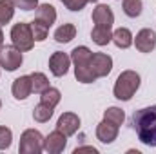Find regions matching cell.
I'll return each mask as SVG.
<instances>
[{
  "label": "cell",
  "mask_w": 156,
  "mask_h": 154,
  "mask_svg": "<svg viewBox=\"0 0 156 154\" xmlns=\"http://www.w3.org/2000/svg\"><path fill=\"white\" fill-rule=\"evenodd\" d=\"M76 37V27L75 24H64L55 31V40L58 44H69L71 40Z\"/></svg>",
  "instance_id": "cell-18"
},
{
  "label": "cell",
  "mask_w": 156,
  "mask_h": 154,
  "mask_svg": "<svg viewBox=\"0 0 156 154\" xmlns=\"http://www.w3.org/2000/svg\"><path fill=\"white\" fill-rule=\"evenodd\" d=\"M24 62L22 51L15 45H2L0 47V67L5 71H16Z\"/></svg>",
  "instance_id": "cell-5"
},
{
  "label": "cell",
  "mask_w": 156,
  "mask_h": 154,
  "mask_svg": "<svg viewBox=\"0 0 156 154\" xmlns=\"http://www.w3.org/2000/svg\"><path fill=\"white\" fill-rule=\"evenodd\" d=\"M133 33L127 29V27H118L116 31H113V42H115V45L120 47V49H127V47H131L133 45Z\"/></svg>",
  "instance_id": "cell-16"
},
{
  "label": "cell",
  "mask_w": 156,
  "mask_h": 154,
  "mask_svg": "<svg viewBox=\"0 0 156 154\" xmlns=\"http://www.w3.org/2000/svg\"><path fill=\"white\" fill-rule=\"evenodd\" d=\"M69 65H71V56H69L67 53L55 51V53L51 54V58H49V71L58 78L67 75Z\"/></svg>",
  "instance_id": "cell-8"
},
{
  "label": "cell",
  "mask_w": 156,
  "mask_h": 154,
  "mask_svg": "<svg viewBox=\"0 0 156 154\" xmlns=\"http://www.w3.org/2000/svg\"><path fill=\"white\" fill-rule=\"evenodd\" d=\"M87 4H89L87 0H69V2L66 4V7H67L69 11H82Z\"/></svg>",
  "instance_id": "cell-28"
},
{
  "label": "cell",
  "mask_w": 156,
  "mask_h": 154,
  "mask_svg": "<svg viewBox=\"0 0 156 154\" xmlns=\"http://www.w3.org/2000/svg\"><path fill=\"white\" fill-rule=\"evenodd\" d=\"M89 67H91L93 75L96 76V80L104 78L113 71V58L109 54H105V53H93Z\"/></svg>",
  "instance_id": "cell-6"
},
{
  "label": "cell",
  "mask_w": 156,
  "mask_h": 154,
  "mask_svg": "<svg viewBox=\"0 0 156 154\" xmlns=\"http://www.w3.org/2000/svg\"><path fill=\"white\" fill-rule=\"evenodd\" d=\"M60 100H62V94H60V91L55 89V87H49V89H45V91L40 94V102L45 103V105H49V107H53V109L60 103Z\"/></svg>",
  "instance_id": "cell-20"
},
{
  "label": "cell",
  "mask_w": 156,
  "mask_h": 154,
  "mask_svg": "<svg viewBox=\"0 0 156 154\" xmlns=\"http://www.w3.org/2000/svg\"><path fill=\"white\" fill-rule=\"evenodd\" d=\"M140 82H142V80H140V75H138L136 71L127 69V71L120 73V76H118L116 82H115V89H113L115 98L120 100V102H129V100L134 96V93L138 91Z\"/></svg>",
  "instance_id": "cell-2"
},
{
  "label": "cell",
  "mask_w": 156,
  "mask_h": 154,
  "mask_svg": "<svg viewBox=\"0 0 156 154\" xmlns=\"http://www.w3.org/2000/svg\"><path fill=\"white\" fill-rule=\"evenodd\" d=\"M133 42H134V45H136V49L140 53H151V51H154V47H156V33L153 29H149V27L140 29L136 33V38Z\"/></svg>",
  "instance_id": "cell-9"
},
{
  "label": "cell",
  "mask_w": 156,
  "mask_h": 154,
  "mask_svg": "<svg viewBox=\"0 0 156 154\" xmlns=\"http://www.w3.org/2000/svg\"><path fill=\"white\" fill-rule=\"evenodd\" d=\"M44 151V136L37 129H26L20 136V154H40Z\"/></svg>",
  "instance_id": "cell-4"
},
{
  "label": "cell",
  "mask_w": 156,
  "mask_h": 154,
  "mask_svg": "<svg viewBox=\"0 0 156 154\" xmlns=\"http://www.w3.org/2000/svg\"><path fill=\"white\" fill-rule=\"evenodd\" d=\"M15 5L22 11H33L38 7V0H13Z\"/></svg>",
  "instance_id": "cell-27"
},
{
  "label": "cell",
  "mask_w": 156,
  "mask_h": 154,
  "mask_svg": "<svg viewBox=\"0 0 156 154\" xmlns=\"http://www.w3.org/2000/svg\"><path fill=\"white\" fill-rule=\"evenodd\" d=\"M66 145H67V136L58 129H55L44 138V151L49 154H60L66 149Z\"/></svg>",
  "instance_id": "cell-7"
},
{
  "label": "cell",
  "mask_w": 156,
  "mask_h": 154,
  "mask_svg": "<svg viewBox=\"0 0 156 154\" xmlns=\"http://www.w3.org/2000/svg\"><path fill=\"white\" fill-rule=\"evenodd\" d=\"M91 56H93V51L85 45H78L71 51V62L75 65H89Z\"/></svg>",
  "instance_id": "cell-17"
},
{
  "label": "cell",
  "mask_w": 156,
  "mask_h": 154,
  "mask_svg": "<svg viewBox=\"0 0 156 154\" xmlns=\"http://www.w3.org/2000/svg\"><path fill=\"white\" fill-rule=\"evenodd\" d=\"M53 111H55L53 107H49V105H45V103L40 102L38 105L35 107V111H33V118H35V121H38V123H45V121L51 120Z\"/></svg>",
  "instance_id": "cell-22"
},
{
  "label": "cell",
  "mask_w": 156,
  "mask_h": 154,
  "mask_svg": "<svg viewBox=\"0 0 156 154\" xmlns=\"http://www.w3.org/2000/svg\"><path fill=\"white\" fill-rule=\"evenodd\" d=\"M11 42L22 53L31 51L35 47V37H33V31H31V24H26V22L15 24L11 27Z\"/></svg>",
  "instance_id": "cell-3"
},
{
  "label": "cell",
  "mask_w": 156,
  "mask_h": 154,
  "mask_svg": "<svg viewBox=\"0 0 156 154\" xmlns=\"http://www.w3.org/2000/svg\"><path fill=\"white\" fill-rule=\"evenodd\" d=\"M11 143H13V132H11V129L0 125V151L9 149Z\"/></svg>",
  "instance_id": "cell-26"
},
{
  "label": "cell",
  "mask_w": 156,
  "mask_h": 154,
  "mask_svg": "<svg viewBox=\"0 0 156 154\" xmlns=\"http://www.w3.org/2000/svg\"><path fill=\"white\" fill-rule=\"evenodd\" d=\"M93 22L94 26H105V27H113L115 24V13L107 4H98L93 9Z\"/></svg>",
  "instance_id": "cell-10"
},
{
  "label": "cell",
  "mask_w": 156,
  "mask_h": 154,
  "mask_svg": "<svg viewBox=\"0 0 156 154\" xmlns=\"http://www.w3.org/2000/svg\"><path fill=\"white\" fill-rule=\"evenodd\" d=\"M0 109H2V100H0Z\"/></svg>",
  "instance_id": "cell-33"
},
{
  "label": "cell",
  "mask_w": 156,
  "mask_h": 154,
  "mask_svg": "<svg viewBox=\"0 0 156 154\" xmlns=\"http://www.w3.org/2000/svg\"><path fill=\"white\" fill-rule=\"evenodd\" d=\"M29 76H31L33 93H37V94H42L45 89L51 87V85H49V80H47V76H45L44 73H33V75H29Z\"/></svg>",
  "instance_id": "cell-21"
},
{
  "label": "cell",
  "mask_w": 156,
  "mask_h": 154,
  "mask_svg": "<svg viewBox=\"0 0 156 154\" xmlns=\"http://www.w3.org/2000/svg\"><path fill=\"white\" fill-rule=\"evenodd\" d=\"M87 2H98V0H87Z\"/></svg>",
  "instance_id": "cell-32"
},
{
  "label": "cell",
  "mask_w": 156,
  "mask_h": 154,
  "mask_svg": "<svg viewBox=\"0 0 156 154\" xmlns=\"http://www.w3.org/2000/svg\"><path fill=\"white\" fill-rule=\"evenodd\" d=\"M131 123H133V129L136 131L138 140L144 145L156 147V105L134 111Z\"/></svg>",
  "instance_id": "cell-1"
},
{
  "label": "cell",
  "mask_w": 156,
  "mask_h": 154,
  "mask_svg": "<svg viewBox=\"0 0 156 154\" xmlns=\"http://www.w3.org/2000/svg\"><path fill=\"white\" fill-rule=\"evenodd\" d=\"M104 120H107V121H111V123H115V125L120 127L123 123V120H125V114H123V111L120 107H109L104 113Z\"/></svg>",
  "instance_id": "cell-25"
},
{
  "label": "cell",
  "mask_w": 156,
  "mask_h": 154,
  "mask_svg": "<svg viewBox=\"0 0 156 154\" xmlns=\"http://www.w3.org/2000/svg\"><path fill=\"white\" fill-rule=\"evenodd\" d=\"M60 2H62V4H67V2H69V0H60Z\"/></svg>",
  "instance_id": "cell-31"
},
{
  "label": "cell",
  "mask_w": 156,
  "mask_h": 154,
  "mask_svg": "<svg viewBox=\"0 0 156 154\" xmlns=\"http://www.w3.org/2000/svg\"><path fill=\"white\" fill-rule=\"evenodd\" d=\"M91 40L96 45H107L109 42H113V31H111V27L94 26L93 31H91Z\"/></svg>",
  "instance_id": "cell-15"
},
{
  "label": "cell",
  "mask_w": 156,
  "mask_h": 154,
  "mask_svg": "<svg viewBox=\"0 0 156 154\" xmlns=\"http://www.w3.org/2000/svg\"><path fill=\"white\" fill-rule=\"evenodd\" d=\"M56 129L62 131L66 136H73L80 129V118H78V114H75V113H64V114H60L58 121H56Z\"/></svg>",
  "instance_id": "cell-11"
},
{
  "label": "cell",
  "mask_w": 156,
  "mask_h": 154,
  "mask_svg": "<svg viewBox=\"0 0 156 154\" xmlns=\"http://www.w3.org/2000/svg\"><path fill=\"white\" fill-rule=\"evenodd\" d=\"M31 31H33L35 42H44V40L47 38V33H49V26L35 18V20L31 22Z\"/></svg>",
  "instance_id": "cell-24"
},
{
  "label": "cell",
  "mask_w": 156,
  "mask_h": 154,
  "mask_svg": "<svg viewBox=\"0 0 156 154\" xmlns=\"http://www.w3.org/2000/svg\"><path fill=\"white\" fill-rule=\"evenodd\" d=\"M15 2L13 0H0V26H5L15 16Z\"/></svg>",
  "instance_id": "cell-19"
},
{
  "label": "cell",
  "mask_w": 156,
  "mask_h": 154,
  "mask_svg": "<svg viewBox=\"0 0 156 154\" xmlns=\"http://www.w3.org/2000/svg\"><path fill=\"white\" fill-rule=\"evenodd\" d=\"M35 18L40 20V22H44V24H47V26L51 27V26L56 22V9H55L51 4H38Z\"/></svg>",
  "instance_id": "cell-14"
},
{
  "label": "cell",
  "mask_w": 156,
  "mask_h": 154,
  "mask_svg": "<svg viewBox=\"0 0 156 154\" xmlns=\"http://www.w3.org/2000/svg\"><path fill=\"white\" fill-rule=\"evenodd\" d=\"M82 151H87V152H93V154H96V152H98V151H96L94 147H76V149H75V154L82 152Z\"/></svg>",
  "instance_id": "cell-29"
},
{
  "label": "cell",
  "mask_w": 156,
  "mask_h": 154,
  "mask_svg": "<svg viewBox=\"0 0 156 154\" xmlns=\"http://www.w3.org/2000/svg\"><path fill=\"white\" fill-rule=\"evenodd\" d=\"M142 9H144L142 0H123V13H125L129 18L140 16V15H142Z\"/></svg>",
  "instance_id": "cell-23"
},
{
  "label": "cell",
  "mask_w": 156,
  "mask_h": 154,
  "mask_svg": "<svg viewBox=\"0 0 156 154\" xmlns=\"http://www.w3.org/2000/svg\"><path fill=\"white\" fill-rule=\"evenodd\" d=\"M96 138H98L102 143H105V145L113 143L118 138V125L107 121V120L100 121V123L96 125Z\"/></svg>",
  "instance_id": "cell-12"
},
{
  "label": "cell",
  "mask_w": 156,
  "mask_h": 154,
  "mask_svg": "<svg viewBox=\"0 0 156 154\" xmlns=\"http://www.w3.org/2000/svg\"><path fill=\"white\" fill-rule=\"evenodd\" d=\"M11 93L16 100H26L31 93H33V85H31V76L24 75V76H18L13 85H11Z\"/></svg>",
  "instance_id": "cell-13"
},
{
  "label": "cell",
  "mask_w": 156,
  "mask_h": 154,
  "mask_svg": "<svg viewBox=\"0 0 156 154\" xmlns=\"http://www.w3.org/2000/svg\"><path fill=\"white\" fill-rule=\"evenodd\" d=\"M4 45V33H2V29H0V47Z\"/></svg>",
  "instance_id": "cell-30"
}]
</instances>
